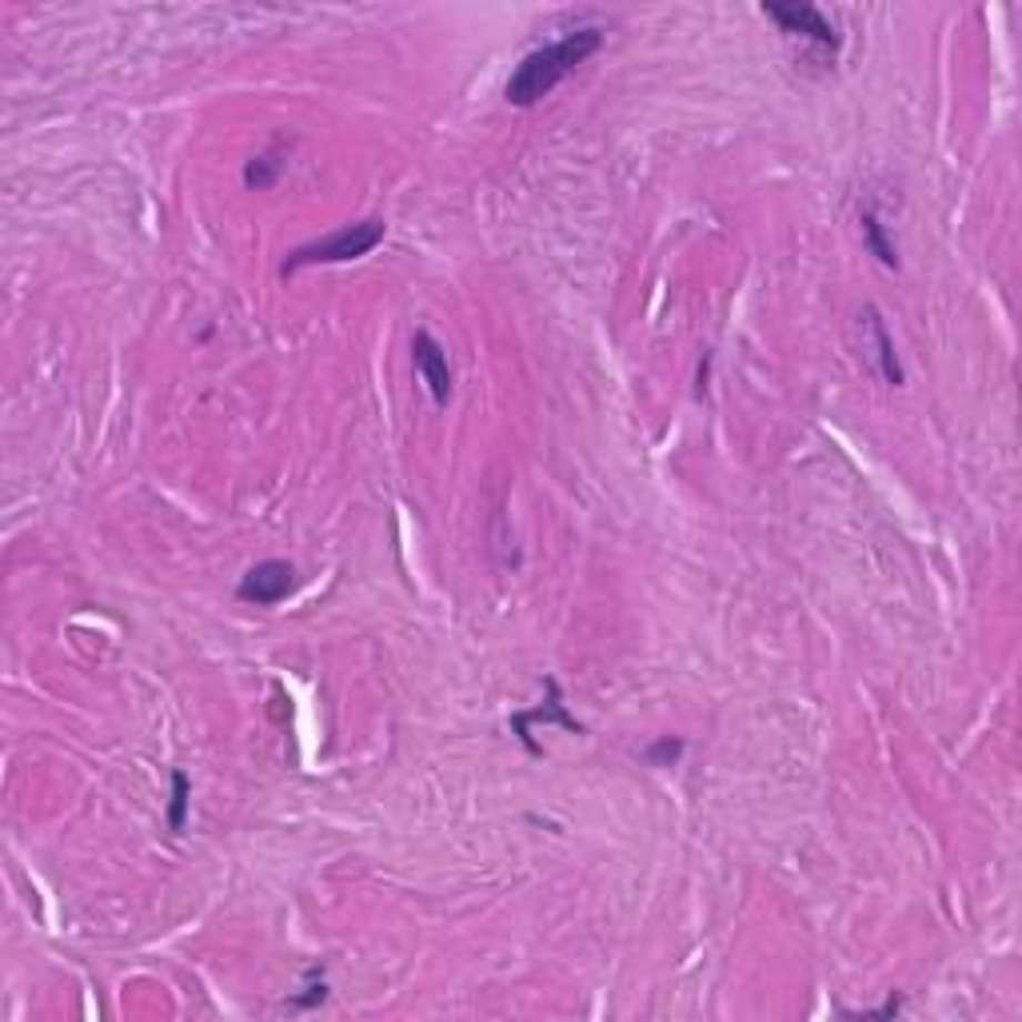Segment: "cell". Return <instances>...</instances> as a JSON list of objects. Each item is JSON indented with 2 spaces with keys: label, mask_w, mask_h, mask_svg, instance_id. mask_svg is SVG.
Segmentation results:
<instances>
[{
  "label": "cell",
  "mask_w": 1022,
  "mask_h": 1022,
  "mask_svg": "<svg viewBox=\"0 0 1022 1022\" xmlns=\"http://www.w3.org/2000/svg\"><path fill=\"white\" fill-rule=\"evenodd\" d=\"M599 49H604V29H576V32H567V37L552 40V44H544V49L527 52L516 64V72L507 77L504 100L507 104H516V109H532V104H539L544 97H552V92H556L579 64H587V60L596 57Z\"/></svg>",
  "instance_id": "1"
},
{
  "label": "cell",
  "mask_w": 1022,
  "mask_h": 1022,
  "mask_svg": "<svg viewBox=\"0 0 1022 1022\" xmlns=\"http://www.w3.org/2000/svg\"><path fill=\"white\" fill-rule=\"evenodd\" d=\"M384 232H387V224L380 216L344 224V229L332 232V236L292 249L289 260L280 264V276H296L300 269H312V264H352V260H364L367 252L384 244Z\"/></svg>",
  "instance_id": "2"
},
{
  "label": "cell",
  "mask_w": 1022,
  "mask_h": 1022,
  "mask_svg": "<svg viewBox=\"0 0 1022 1022\" xmlns=\"http://www.w3.org/2000/svg\"><path fill=\"white\" fill-rule=\"evenodd\" d=\"M763 17L775 20L779 32H787V37H799V40H807V44H814L823 57H834V52L843 49V32L834 29L831 17H827L823 9H814V4H803V0H791V4L767 0Z\"/></svg>",
  "instance_id": "3"
},
{
  "label": "cell",
  "mask_w": 1022,
  "mask_h": 1022,
  "mask_svg": "<svg viewBox=\"0 0 1022 1022\" xmlns=\"http://www.w3.org/2000/svg\"><path fill=\"white\" fill-rule=\"evenodd\" d=\"M296 584H300V576L289 559H260L256 567H249V571L240 576L236 599L252 607H276L296 591Z\"/></svg>",
  "instance_id": "4"
},
{
  "label": "cell",
  "mask_w": 1022,
  "mask_h": 1022,
  "mask_svg": "<svg viewBox=\"0 0 1022 1022\" xmlns=\"http://www.w3.org/2000/svg\"><path fill=\"white\" fill-rule=\"evenodd\" d=\"M412 364H416V376L424 380L432 404L444 407L447 399H452V364H447L444 344H439L427 328H419L416 336H412Z\"/></svg>",
  "instance_id": "5"
},
{
  "label": "cell",
  "mask_w": 1022,
  "mask_h": 1022,
  "mask_svg": "<svg viewBox=\"0 0 1022 1022\" xmlns=\"http://www.w3.org/2000/svg\"><path fill=\"white\" fill-rule=\"evenodd\" d=\"M859 320H863L867 340H871V347H874L871 360H874V367H879V376H883L891 387H899V384H903V364H899V356H894V340H891V332H887L879 308H871V304H867Z\"/></svg>",
  "instance_id": "6"
},
{
  "label": "cell",
  "mask_w": 1022,
  "mask_h": 1022,
  "mask_svg": "<svg viewBox=\"0 0 1022 1022\" xmlns=\"http://www.w3.org/2000/svg\"><path fill=\"white\" fill-rule=\"evenodd\" d=\"M284 169H289V152H284V140H276V144H269V149L256 152V156L244 164V189L269 192L272 184L284 176Z\"/></svg>",
  "instance_id": "7"
},
{
  "label": "cell",
  "mask_w": 1022,
  "mask_h": 1022,
  "mask_svg": "<svg viewBox=\"0 0 1022 1022\" xmlns=\"http://www.w3.org/2000/svg\"><path fill=\"white\" fill-rule=\"evenodd\" d=\"M859 232H863L867 252H871L883 269H899V249L887 240V224H883V216H879L874 204H859Z\"/></svg>",
  "instance_id": "8"
},
{
  "label": "cell",
  "mask_w": 1022,
  "mask_h": 1022,
  "mask_svg": "<svg viewBox=\"0 0 1022 1022\" xmlns=\"http://www.w3.org/2000/svg\"><path fill=\"white\" fill-rule=\"evenodd\" d=\"M527 724H559V727H567V731L584 735V727H579L576 719L564 711V704H559V684H556V679H547V704L544 707H536V711H524V715H516V719H512V727H516V731H524Z\"/></svg>",
  "instance_id": "9"
},
{
  "label": "cell",
  "mask_w": 1022,
  "mask_h": 1022,
  "mask_svg": "<svg viewBox=\"0 0 1022 1022\" xmlns=\"http://www.w3.org/2000/svg\"><path fill=\"white\" fill-rule=\"evenodd\" d=\"M189 807H192V783L184 771H172V803H169V831L180 834L189 823Z\"/></svg>",
  "instance_id": "10"
},
{
  "label": "cell",
  "mask_w": 1022,
  "mask_h": 1022,
  "mask_svg": "<svg viewBox=\"0 0 1022 1022\" xmlns=\"http://www.w3.org/2000/svg\"><path fill=\"white\" fill-rule=\"evenodd\" d=\"M679 755H684V739H671V735H664V739H656V743L647 747L644 759L651 767H671V763H679Z\"/></svg>",
  "instance_id": "11"
},
{
  "label": "cell",
  "mask_w": 1022,
  "mask_h": 1022,
  "mask_svg": "<svg viewBox=\"0 0 1022 1022\" xmlns=\"http://www.w3.org/2000/svg\"><path fill=\"white\" fill-rule=\"evenodd\" d=\"M324 999H328V983L320 979V983H308V986H304V994H292L289 1006H292V1011H312V1006H320Z\"/></svg>",
  "instance_id": "12"
},
{
  "label": "cell",
  "mask_w": 1022,
  "mask_h": 1022,
  "mask_svg": "<svg viewBox=\"0 0 1022 1022\" xmlns=\"http://www.w3.org/2000/svg\"><path fill=\"white\" fill-rule=\"evenodd\" d=\"M894 1014H903V999H887L883 1006H874V1011H843V1019H894Z\"/></svg>",
  "instance_id": "13"
}]
</instances>
